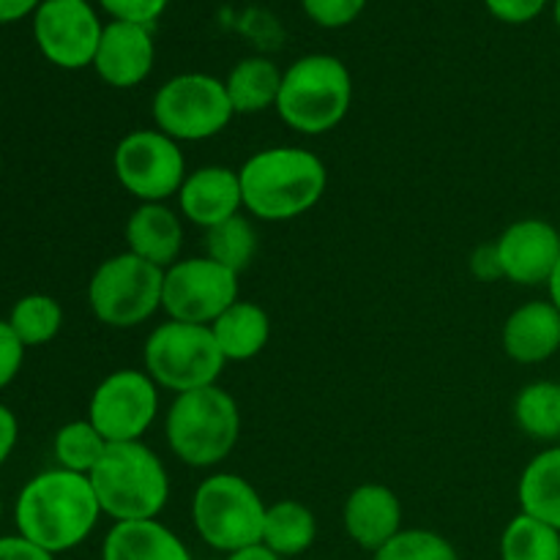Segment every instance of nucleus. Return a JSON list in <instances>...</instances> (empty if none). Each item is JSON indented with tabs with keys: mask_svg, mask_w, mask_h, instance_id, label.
<instances>
[{
	"mask_svg": "<svg viewBox=\"0 0 560 560\" xmlns=\"http://www.w3.org/2000/svg\"><path fill=\"white\" fill-rule=\"evenodd\" d=\"M102 560H191L189 547L159 520L115 523L102 545Z\"/></svg>",
	"mask_w": 560,
	"mask_h": 560,
	"instance_id": "nucleus-20",
	"label": "nucleus"
},
{
	"mask_svg": "<svg viewBox=\"0 0 560 560\" xmlns=\"http://www.w3.org/2000/svg\"><path fill=\"white\" fill-rule=\"evenodd\" d=\"M164 271L131 252L107 257L88 282V304L98 323L135 328L162 310Z\"/></svg>",
	"mask_w": 560,
	"mask_h": 560,
	"instance_id": "nucleus-8",
	"label": "nucleus"
},
{
	"mask_svg": "<svg viewBox=\"0 0 560 560\" xmlns=\"http://www.w3.org/2000/svg\"><path fill=\"white\" fill-rule=\"evenodd\" d=\"M503 353L517 364H541L560 350V312L550 301H528L506 317Z\"/></svg>",
	"mask_w": 560,
	"mask_h": 560,
	"instance_id": "nucleus-19",
	"label": "nucleus"
},
{
	"mask_svg": "<svg viewBox=\"0 0 560 560\" xmlns=\"http://www.w3.org/2000/svg\"><path fill=\"white\" fill-rule=\"evenodd\" d=\"M44 0H0V25L25 20L27 14H36Z\"/></svg>",
	"mask_w": 560,
	"mask_h": 560,
	"instance_id": "nucleus-38",
	"label": "nucleus"
},
{
	"mask_svg": "<svg viewBox=\"0 0 560 560\" xmlns=\"http://www.w3.org/2000/svg\"><path fill=\"white\" fill-rule=\"evenodd\" d=\"M501 560H560V534L520 512L501 534Z\"/></svg>",
	"mask_w": 560,
	"mask_h": 560,
	"instance_id": "nucleus-26",
	"label": "nucleus"
},
{
	"mask_svg": "<svg viewBox=\"0 0 560 560\" xmlns=\"http://www.w3.org/2000/svg\"><path fill=\"white\" fill-rule=\"evenodd\" d=\"M238 301V273L211 257H186L164 271L162 310L170 320L211 326Z\"/></svg>",
	"mask_w": 560,
	"mask_h": 560,
	"instance_id": "nucleus-11",
	"label": "nucleus"
},
{
	"mask_svg": "<svg viewBox=\"0 0 560 560\" xmlns=\"http://www.w3.org/2000/svg\"><path fill=\"white\" fill-rule=\"evenodd\" d=\"M9 326L25 348H38L58 337L63 326V310L52 295L31 293L16 301L9 315Z\"/></svg>",
	"mask_w": 560,
	"mask_h": 560,
	"instance_id": "nucleus-27",
	"label": "nucleus"
},
{
	"mask_svg": "<svg viewBox=\"0 0 560 560\" xmlns=\"http://www.w3.org/2000/svg\"><path fill=\"white\" fill-rule=\"evenodd\" d=\"M556 25H558V31H560V0H556Z\"/></svg>",
	"mask_w": 560,
	"mask_h": 560,
	"instance_id": "nucleus-41",
	"label": "nucleus"
},
{
	"mask_svg": "<svg viewBox=\"0 0 560 560\" xmlns=\"http://www.w3.org/2000/svg\"><path fill=\"white\" fill-rule=\"evenodd\" d=\"M159 413V386L145 370H115L93 388L88 421L107 443L142 441Z\"/></svg>",
	"mask_w": 560,
	"mask_h": 560,
	"instance_id": "nucleus-12",
	"label": "nucleus"
},
{
	"mask_svg": "<svg viewBox=\"0 0 560 560\" xmlns=\"http://www.w3.org/2000/svg\"><path fill=\"white\" fill-rule=\"evenodd\" d=\"M224 560H282V558H279L277 552L268 550L266 545H252V547H244V550L230 552Z\"/></svg>",
	"mask_w": 560,
	"mask_h": 560,
	"instance_id": "nucleus-39",
	"label": "nucleus"
},
{
	"mask_svg": "<svg viewBox=\"0 0 560 560\" xmlns=\"http://www.w3.org/2000/svg\"><path fill=\"white\" fill-rule=\"evenodd\" d=\"M85 3H88V0H85Z\"/></svg>",
	"mask_w": 560,
	"mask_h": 560,
	"instance_id": "nucleus-44",
	"label": "nucleus"
},
{
	"mask_svg": "<svg viewBox=\"0 0 560 560\" xmlns=\"http://www.w3.org/2000/svg\"><path fill=\"white\" fill-rule=\"evenodd\" d=\"M0 560H55L52 552L42 550L22 536H3L0 539Z\"/></svg>",
	"mask_w": 560,
	"mask_h": 560,
	"instance_id": "nucleus-36",
	"label": "nucleus"
},
{
	"mask_svg": "<svg viewBox=\"0 0 560 560\" xmlns=\"http://www.w3.org/2000/svg\"><path fill=\"white\" fill-rule=\"evenodd\" d=\"M88 479L102 514L113 517L115 523L156 520L170 501L167 468L142 441L109 443Z\"/></svg>",
	"mask_w": 560,
	"mask_h": 560,
	"instance_id": "nucleus-3",
	"label": "nucleus"
},
{
	"mask_svg": "<svg viewBox=\"0 0 560 560\" xmlns=\"http://www.w3.org/2000/svg\"><path fill=\"white\" fill-rule=\"evenodd\" d=\"M372 560H459V556L452 541L435 530L402 528Z\"/></svg>",
	"mask_w": 560,
	"mask_h": 560,
	"instance_id": "nucleus-30",
	"label": "nucleus"
},
{
	"mask_svg": "<svg viewBox=\"0 0 560 560\" xmlns=\"http://www.w3.org/2000/svg\"><path fill=\"white\" fill-rule=\"evenodd\" d=\"M241 208H244V195H241L238 170L219 167V164H208L186 175L178 191L180 217L202 230L238 217Z\"/></svg>",
	"mask_w": 560,
	"mask_h": 560,
	"instance_id": "nucleus-16",
	"label": "nucleus"
},
{
	"mask_svg": "<svg viewBox=\"0 0 560 560\" xmlns=\"http://www.w3.org/2000/svg\"><path fill=\"white\" fill-rule=\"evenodd\" d=\"M16 438H20V424H16V416L11 413L5 405H0V468H3V463L11 457V452H14Z\"/></svg>",
	"mask_w": 560,
	"mask_h": 560,
	"instance_id": "nucleus-37",
	"label": "nucleus"
},
{
	"mask_svg": "<svg viewBox=\"0 0 560 560\" xmlns=\"http://www.w3.org/2000/svg\"><path fill=\"white\" fill-rule=\"evenodd\" d=\"M170 452L189 468H217L241 438V410L233 394L219 386L175 394L164 419Z\"/></svg>",
	"mask_w": 560,
	"mask_h": 560,
	"instance_id": "nucleus-4",
	"label": "nucleus"
},
{
	"mask_svg": "<svg viewBox=\"0 0 560 560\" xmlns=\"http://www.w3.org/2000/svg\"><path fill=\"white\" fill-rule=\"evenodd\" d=\"M219 350L228 361H252L266 350L271 339V320L266 310L252 301H235L211 323Z\"/></svg>",
	"mask_w": 560,
	"mask_h": 560,
	"instance_id": "nucleus-21",
	"label": "nucleus"
},
{
	"mask_svg": "<svg viewBox=\"0 0 560 560\" xmlns=\"http://www.w3.org/2000/svg\"><path fill=\"white\" fill-rule=\"evenodd\" d=\"M257 255V233L255 224L246 217H233L217 228L206 230V257L217 260L219 266L241 273L249 268Z\"/></svg>",
	"mask_w": 560,
	"mask_h": 560,
	"instance_id": "nucleus-29",
	"label": "nucleus"
},
{
	"mask_svg": "<svg viewBox=\"0 0 560 560\" xmlns=\"http://www.w3.org/2000/svg\"><path fill=\"white\" fill-rule=\"evenodd\" d=\"M104 25L85 0H44L33 14V38L52 66L66 71L93 66Z\"/></svg>",
	"mask_w": 560,
	"mask_h": 560,
	"instance_id": "nucleus-13",
	"label": "nucleus"
},
{
	"mask_svg": "<svg viewBox=\"0 0 560 560\" xmlns=\"http://www.w3.org/2000/svg\"><path fill=\"white\" fill-rule=\"evenodd\" d=\"M301 5L315 25L334 31L359 20L366 0H301Z\"/></svg>",
	"mask_w": 560,
	"mask_h": 560,
	"instance_id": "nucleus-31",
	"label": "nucleus"
},
{
	"mask_svg": "<svg viewBox=\"0 0 560 560\" xmlns=\"http://www.w3.org/2000/svg\"><path fill=\"white\" fill-rule=\"evenodd\" d=\"M118 184L140 202H167L186 180V159L173 137L159 129H137L120 137L113 153Z\"/></svg>",
	"mask_w": 560,
	"mask_h": 560,
	"instance_id": "nucleus-10",
	"label": "nucleus"
},
{
	"mask_svg": "<svg viewBox=\"0 0 560 560\" xmlns=\"http://www.w3.org/2000/svg\"><path fill=\"white\" fill-rule=\"evenodd\" d=\"M228 359L219 350L211 326L167 320L153 328L142 348V370L159 388L186 394L217 386Z\"/></svg>",
	"mask_w": 560,
	"mask_h": 560,
	"instance_id": "nucleus-7",
	"label": "nucleus"
},
{
	"mask_svg": "<svg viewBox=\"0 0 560 560\" xmlns=\"http://www.w3.org/2000/svg\"><path fill=\"white\" fill-rule=\"evenodd\" d=\"M98 3H102V9L107 11L113 20L151 27L153 22L164 14L170 0H98Z\"/></svg>",
	"mask_w": 560,
	"mask_h": 560,
	"instance_id": "nucleus-32",
	"label": "nucleus"
},
{
	"mask_svg": "<svg viewBox=\"0 0 560 560\" xmlns=\"http://www.w3.org/2000/svg\"><path fill=\"white\" fill-rule=\"evenodd\" d=\"M153 58H156V49L145 25L113 20L104 25L93 69L109 88L129 91L145 82L153 69Z\"/></svg>",
	"mask_w": 560,
	"mask_h": 560,
	"instance_id": "nucleus-15",
	"label": "nucleus"
},
{
	"mask_svg": "<svg viewBox=\"0 0 560 560\" xmlns=\"http://www.w3.org/2000/svg\"><path fill=\"white\" fill-rule=\"evenodd\" d=\"M514 424L541 443L560 441V383L536 381L523 386L514 399Z\"/></svg>",
	"mask_w": 560,
	"mask_h": 560,
	"instance_id": "nucleus-25",
	"label": "nucleus"
},
{
	"mask_svg": "<svg viewBox=\"0 0 560 560\" xmlns=\"http://www.w3.org/2000/svg\"><path fill=\"white\" fill-rule=\"evenodd\" d=\"M102 506L88 476L52 468L22 487L14 523L22 539L60 556L80 547L96 528Z\"/></svg>",
	"mask_w": 560,
	"mask_h": 560,
	"instance_id": "nucleus-1",
	"label": "nucleus"
},
{
	"mask_svg": "<svg viewBox=\"0 0 560 560\" xmlns=\"http://www.w3.org/2000/svg\"><path fill=\"white\" fill-rule=\"evenodd\" d=\"M470 273H474L476 279H481V282H498V279H503L495 244L479 246V249L470 255Z\"/></svg>",
	"mask_w": 560,
	"mask_h": 560,
	"instance_id": "nucleus-35",
	"label": "nucleus"
},
{
	"mask_svg": "<svg viewBox=\"0 0 560 560\" xmlns=\"http://www.w3.org/2000/svg\"><path fill=\"white\" fill-rule=\"evenodd\" d=\"M503 279L523 288L547 284L560 260V233L545 219H517L495 241Z\"/></svg>",
	"mask_w": 560,
	"mask_h": 560,
	"instance_id": "nucleus-14",
	"label": "nucleus"
},
{
	"mask_svg": "<svg viewBox=\"0 0 560 560\" xmlns=\"http://www.w3.org/2000/svg\"><path fill=\"white\" fill-rule=\"evenodd\" d=\"M282 74L273 60L260 58H244L230 69L228 80H224V91H228L230 104H233L235 115H257L266 109H277L279 91H282Z\"/></svg>",
	"mask_w": 560,
	"mask_h": 560,
	"instance_id": "nucleus-22",
	"label": "nucleus"
},
{
	"mask_svg": "<svg viewBox=\"0 0 560 560\" xmlns=\"http://www.w3.org/2000/svg\"><path fill=\"white\" fill-rule=\"evenodd\" d=\"M317 539V520L304 503L277 501L266 509V523H262V541L268 550L279 558H295L310 550Z\"/></svg>",
	"mask_w": 560,
	"mask_h": 560,
	"instance_id": "nucleus-24",
	"label": "nucleus"
},
{
	"mask_svg": "<svg viewBox=\"0 0 560 560\" xmlns=\"http://www.w3.org/2000/svg\"><path fill=\"white\" fill-rule=\"evenodd\" d=\"M0 517H3V498H0Z\"/></svg>",
	"mask_w": 560,
	"mask_h": 560,
	"instance_id": "nucleus-42",
	"label": "nucleus"
},
{
	"mask_svg": "<svg viewBox=\"0 0 560 560\" xmlns=\"http://www.w3.org/2000/svg\"><path fill=\"white\" fill-rule=\"evenodd\" d=\"M244 208L260 222L304 217L326 195L328 170L317 153L295 145L257 151L238 170Z\"/></svg>",
	"mask_w": 560,
	"mask_h": 560,
	"instance_id": "nucleus-2",
	"label": "nucleus"
},
{
	"mask_svg": "<svg viewBox=\"0 0 560 560\" xmlns=\"http://www.w3.org/2000/svg\"><path fill=\"white\" fill-rule=\"evenodd\" d=\"M126 252L140 260L167 271L180 260L184 249V224L180 217L164 202H140L126 222Z\"/></svg>",
	"mask_w": 560,
	"mask_h": 560,
	"instance_id": "nucleus-18",
	"label": "nucleus"
},
{
	"mask_svg": "<svg viewBox=\"0 0 560 560\" xmlns=\"http://www.w3.org/2000/svg\"><path fill=\"white\" fill-rule=\"evenodd\" d=\"M109 443L104 441L102 432L91 424L88 419L82 421H69V424L60 427L55 432L52 441V454L58 459V468L71 470V474L91 476V470L96 468L98 459L104 457Z\"/></svg>",
	"mask_w": 560,
	"mask_h": 560,
	"instance_id": "nucleus-28",
	"label": "nucleus"
},
{
	"mask_svg": "<svg viewBox=\"0 0 560 560\" xmlns=\"http://www.w3.org/2000/svg\"><path fill=\"white\" fill-rule=\"evenodd\" d=\"M547 293H550V304L560 312V260H558L556 271H552L550 279H547Z\"/></svg>",
	"mask_w": 560,
	"mask_h": 560,
	"instance_id": "nucleus-40",
	"label": "nucleus"
},
{
	"mask_svg": "<svg viewBox=\"0 0 560 560\" xmlns=\"http://www.w3.org/2000/svg\"><path fill=\"white\" fill-rule=\"evenodd\" d=\"M345 534L375 556L402 530V503L386 485H361L348 495L342 509Z\"/></svg>",
	"mask_w": 560,
	"mask_h": 560,
	"instance_id": "nucleus-17",
	"label": "nucleus"
},
{
	"mask_svg": "<svg viewBox=\"0 0 560 560\" xmlns=\"http://www.w3.org/2000/svg\"><path fill=\"white\" fill-rule=\"evenodd\" d=\"M353 104V77L334 55H304L282 74L277 113L306 137L337 129Z\"/></svg>",
	"mask_w": 560,
	"mask_h": 560,
	"instance_id": "nucleus-5",
	"label": "nucleus"
},
{
	"mask_svg": "<svg viewBox=\"0 0 560 560\" xmlns=\"http://www.w3.org/2000/svg\"><path fill=\"white\" fill-rule=\"evenodd\" d=\"M268 503L238 474H213L197 485L191 523L211 550L230 552L260 545Z\"/></svg>",
	"mask_w": 560,
	"mask_h": 560,
	"instance_id": "nucleus-6",
	"label": "nucleus"
},
{
	"mask_svg": "<svg viewBox=\"0 0 560 560\" xmlns=\"http://www.w3.org/2000/svg\"><path fill=\"white\" fill-rule=\"evenodd\" d=\"M490 14L506 25H525L545 11L547 0H485Z\"/></svg>",
	"mask_w": 560,
	"mask_h": 560,
	"instance_id": "nucleus-34",
	"label": "nucleus"
},
{
	"mask_svg": "<svg viewBox=\"0 0 560 560\" xmlns=\"http://www.w3.org/2000/svg\"><path fill=\"white\" fill-rule=\"evenodd\" d=\"M153 124L175 142H202L222 135L233 120L224 82L211 74H178L153 93Z\"/></svg>",
	"mask_w": 560,
	"mask_h": 560,
	"instance_id": "nucleus-9",
	"label": "nucleus"
},
{
	"mask_svg": "<svg viewBox=\"0 0 560 560\" xmlns=\"http://www.w3.org/2000/svg\"><path fill=\"white\" fill-rule=\"evenodd\" d=\"M520 512L541 520L560 534V446H550L525 465L517 485Z\"/></svg>",
	"mask_w": 560,
	"mask_h": 560,
	"instance_id": "nucleus-23",
	"label": "nucleus"
},
{
	"mask_svg": "<svg viewBox=\"0 0 560 560\" xmlns=\"http://www.w3.org/2000/svg\"><path fill=\"white\" fill-rule=\"evenodd\" d=\"M0 170H3V159H0Z\"/></svg>",
	"mask_w": 560,
	"mask_h": 560,
	"instance_id": "nucleus-43",
	"label": "nucleus"
},
{
	"mask_svg": "<svg viewBox=\"0 0 560 560\" xmlns=\"http://www.w3.org/2000/svg\"><path fill=\"white\" fill-rule=\"evenodd\" d=\"M25 361V345L11 331L9 320H0V392L20 375Z\"/></svg>",
	"mask_w": 560,
	"mask_h": 560,
	"instance_id": "nucleus-33",
	"label": "nucleus"
}]
</instances>
